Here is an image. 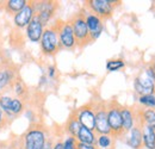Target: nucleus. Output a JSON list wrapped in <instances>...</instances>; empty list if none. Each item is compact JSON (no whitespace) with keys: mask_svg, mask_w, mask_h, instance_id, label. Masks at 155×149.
Listing matches in <instances>:
<instances>
[{"mask_svg":"<svg viewBox=\"0 0 155 149\" xmlns=\"http://www.w3.org/2000/svg\"><path fill=\"white\" fill-rule=\"evenodd\" d=\"M50 137L48 128L42 123H32L19 136L21 149H41Z\"/></svg>","mask_w":155,"mask_h":149,"instance_id":"nucleus-1","label":"nucleus"},{"mask_svg":"<svg viewBox=\"0 0 155 149\" xmlns=\"http://www.w3.org/2000/svg\"><path fill=\"white\" fill-rule=\"evenodd\" d=\"M120 4L122 1L119 0H86L84 2V8L105 22L114 16L116 7Z\"/></svg>","mask_w":155,"mask_h":149,"instance_id":"nucleus-2","label":"nucleus"},{"mask_svg":"<svg viewBox=\"0 0 155 149\" xmlns=\"http://www.w3.org/2000/svg\"><path fill=\"white\" fill-rule=\"evenodd\" d=\"M68 20L71 22V25L73 28V32H74L75 41H77V48L84 49L90 43H92L91 38H90V32L87 29V24L85 20V15H84L82 8L79 12L74 13Z\"/></svg>","mask_w":155,"mask_h":149,"instance_id":"nucleus-3","label":"nucleus"},{"mask_svg":"<svg viewBox=\"0 0 155 149\" xmlns=\"http://www.w3.org/2000/svg\"><path fill=\"white\" fill-rule=\"evenodd\" d=\"M120 108H122V105L117 101L116 99L106 101L107 123H109V127H110L111 136L114 138H120V137H124V135H125L124 129H123Z\"/></svg>","mask_w":155,"mask_h":149,"instance_id":"nucleus-4","label":"nucleus"},{"mask_svg":"<svg viewBox=\"0 0 155 149\" xmlns=\"http://www.w3.org/2000/svg\"><path fill=\"white\" fill-rule=\"evenodd\" d=\"M41 51L44 56H55L61 50L60 39H58V29L54 23H51L49 26L44 28L43 35L39 41Z\"/></svg>","mask_w":155,"mask_h":149,"instance_id":"nucleus-5","label":"nucleus"},{"mask_svg":"<svg viewBox=\"0 0 155 149\" xmlns=\"http://www.w3.org/2000/svg\"><path fill=\"white\" fill-rule=\"evenodd\" d=\"M19 67L18 65L2 60L0 62V94L12 91L13 85L19 78Z\"/></svg>","mask_w":155,"mask_h":149,"instance_id":"nucleus-6","label":"nucleus"},{"mask_svg":"<svg viewBox=\"0 0 155 149\" xmlns=\"http://www.w3.org/2000/svg\"><path fill=\"white\" fill-rule=\"evenodd\" d=\"M0 109L7 116V118L13 122L25 111V103L17 97H12L6 93L0 94Z\"/></svg>","mask_w":155,"mask_h":149,"instance_id":"nucleus-7","label":"nucleus"},{"mask_svg":"<svg viewBox=\"0 0 155 149\" xmlns=\"http://www.w3.org/2000/svg\"><path fill=\"white\" fill-rule=\"evenodd\" d=\"M56 29H58V39H60V45L61 49L73 51L77 49V41L73 32V28L71 25L69 20H62V19H56L54 22Z\"/></svg>","mask_w":155,"mask_h":149,"instance_id":"nucleus-8","label":"nucleus"},{"mask_svg":"<svg viewBox=\"0 0 155 149\" xmlns=\"http://www.w3.org/2000/svg\"><path fill=\"white\" fill-rule=\"evenodd\" d=\"M60 4L53 0H39L35 1V16L39 19L44 28L51 24V20L55 18Z\"/></svg>","mask_w":155,"mask_h":149,"instance_id":"nucleus-9","label":"nucleus"},{"mask_svg":"<svg viewBox=\"0 0 155 149\" xmlns=\"http://www.w3.org/2000/svg\"><path fill=\"white\" fill-rule=\"evenodd\" d=\"M94 132L97 135H111L107 123L106 101L94 100Z\"/></svg>","mask_w":155,"mask_h":149,"instance_id":"nucleus-10","label":"nucleus"},{"mask_svg":"<svg viewBox=\"0 0 155 149\" xmlns=\"http://www.w3.org/2000/svg\"><path fill=\"white\" fill-rule=\"evenodd\" d=\"M73 112L81 127L94 131V100L81 105Z\"/></svg>","mask_w":155,"mask_h":149,"instance_id":"nucleus-11","label":"nucleus"},{"mask_svg":"<svg viewBox=\"0 0 155 149\" xmlns=\"http://www.w3.org/2000/svg\"><path fill=\"white\" fill-rule=\"evenodd\" d=\"M134 92L137 97L155 94V82L144 73L143 69H141L134 79Z\"/></svg>","mask_w":155,"mask_h":149,"instance_id":"nucleus-12","label":"nucleus"},{"mask_svg":"<svg viewBox=\"0 0 155 149\" xmlns=\"http://www.w3.org/2000/svg\"><path fill=\"white\" fill-rule=\"evenodd\" d=\"M84 10V15H85V20H86V24H87V29H88V32H90V38H91V42H96L98 38L100 37V35L103 34L104 31V20L97 17L96 15L88 12L87 10Z\"/></svg>","mask_w":155,"mask_h":149,"instance_id":"nucleus-13","label":"nucleus"},{"mask_svg":"<svg viewBox=\"0 0 155 149\" xmlns=\"http://www.w3.org/2000/svg\"><path fill=\"white\" fill-rule=\"evenodd\" d=\"M35 17V0H29L26 6L13 16V25L17 29H25L31 19Z\"/></svg>","mask_w":155,"mask_h":149,"instance_id":"nucleus-14","label":"nucleus"},{"mask_svg":"<svg viewBox=\"0 0 155 149\" xmlns=\"http://www.w3.org/2000/svg\"><path fill=\"white\" fill-rule=\"evenodd\" d=\"M137 113H138V108H136V106H123L122 105L120 114H122V121H123V129H124L125 134L131 130L136 124Z\"/></svg>","mask_w":155,"mask_h":149,"instance_id":"nucleus-15","label":"nucleus"},{"mask_svg":"<svg viewBox=\"0 0 155 149\" xmlns=\"http://www.w3.org/2000/svg\"><path fill=\"white\" fill-rule=\"evenodd\" d=\"M43 30H44V26L42 25L39 19L35 16L25 28V36L31 43H39L43 35Z\"/></svg>","mask_w":155,"mask_h":149,"instance_id":"nucleus-16","label":"nucleus"},{"mask_svg":"<svg viewBox=\"0 0 155 149\" xmlns=\"http://www.w3.org/2000/svg\"><path fill=\"white\" fill-rule=\"evenodd\" d=\"M128 136L125 137V143L127 146H129L133 149H142L143 148V143H142V127L140 124V122L137 121L136 124L134 125V128L129 132H127ZM125 134V135H127Z\"/></svg>","mask_w":155,"mask_h":149,"instance_id":"nucleus-17","label":"nucleus"},{"mask_svg":"<svg viewBox=\"0 0 155 149\" xmlns=\"http://www.w3.org/2000/svg\"><path fill=\"white\" fill-rule=\"evenodd\" d=\"M29 0H5L0 1V10L5 11L8 15H17L20 10H23Z\"/></svg>","mask_w":155,"mask_h":149,"instance_id":"nucleus-18","label":"nucleus"},{"mask_svg":"<svg viewBox=\"0 0 155 149\" xmlns=\"http://www.w3.org/2000/svg\"><path fill=\"white\" fill-rule=\"evenodd\" d=\"M137 121L143 125H147V127L155 129V109L138 108Z\"/></svg>","mask_w":155,"mask_h":149,"instance_id":"nucleus-19","label":"nucleus"},{"mask_svg":"<svg viewBox=\"0 0 155 149\" xmlns=\"http://www.w3.org/2000/svg\"><path fill=\"white\" fill-rule=\"evenodd\" d=\"M78 142L80 143H86V144H96L97 142V134L93 130H90L85 127H80L75 136Z\"/></svg>","mask_w":155,"mask_h":149,"instance_id":"nucleus-20","label":"nucleus"},{"mask_svg":"<svg viewBox=\"0 0 155 149\" xmlns=\"http://www.w3.org/2000/svg\"><path fill=\"white\" fill-rule=\"evenodd\" d=\"M141 124V123H140ZM142 127V143L146 149H155V129L143 125Z\"/></svg>","mask_w":155,"mask_h":149,"instance_id":"nucleus-21","label":"nucleus"},{"mask_svg":"<svg viewBox=\"0 0 155 149\" xmlns=\"http://www.w3.org/2000/svg\"><path fill=\"white\" fill-rule=\"evenodd\" d=\"M80 127H81V125H80V123L78 122L74 112H72L71 116L68 117L67 122L64 123V131H66L67 136H73V137H75L78 131L80 129Z\"/></svg>","mask_w":155,"mask_h":149,"instance_id":"nucleus-22","label":"nucleus"},{"mask_svg":"<svg viewBox=\"0 0 155 149\" xmlns=\"http://www.w3.org/2000/svg\"><path fill=\"white\" fill-rule=\"evenodd\" d=\"M12 91L15 92L16 97H17V98H19L20 100H28V98H29V88H28L26 84L21 80V78H20V76L17 79L16 84L13 85Z\"/></svg>","mask_w":155,"mask_h":149,"instance_id":"nucleus-23","label":"nucleus"},{"mask_svg":"<svg viewBox=\"0 0 155 149\" xmlns=\"http://www.w3.org/2000/svg\"><path fill=\"white\" fill-rule=\"evenodd\" d=\"M105 67L107 72H118L125 68V61L123 58H111L106 61Z\"/></svg>","mask_w":155,"mask_h":149,"instance_id":"nucleus-24","label":"nucleus"},{"mask_svg":"<svg viewBox=\"0 0 155 149\" xmlns=\"http://www.w3.org/2000/svg\"><path fill=\"white\" fill-rule=\"evenodd\" d=\"M114 144V137L111 135H97L96 146L99 149H109Z\"/></svg>","mask_w":155,"mask_h":149,"instance_id":"nucleus-25","label":"nucleus"},{"mask_svg":"<svg viewBox=\"0 0 155 149\" xmlns=\"http://www.w3.org/2000/svg\"><path fill=\"white\" fill-rule=\"evenodd\" d=\"M138 104L144 109H155V94H146L137 97Z\"/></svg>","mask_w":155,"mask_h":149,"instance_id":"nucleus-26","label":"nucleus"},{"mask_svg":"<svg viewBox=\"0 0 155 149\" xmlns=\"http://www.w3.org/2000/svg\"><path fill=\"white\" fill-rule=\"evenodd\" d=\"M63 143V148L64 149H78V141L75 137L73 136H66V138L62 141Z\"/></svg>","mask_w":155,"mask_h":149,"instance_id":"nucleus-27","label":"nucleus"},{"mask_svg":"<svg viewBox=\"0 0 155 149\" xmlns=\"http://www.w3.org/2000/svg\"><path fill=\"white\" fill-rule=\"evenodd\" d=\"M6 149H21L19 136H11L8 141H6Z\"/></svg>","mask_w":155,"mask_h":149,"instance_id":"nucleus-28","label":"nucleus"},{"mask_svg":"<svg viewBox=\"0 0 155 149\" xmlns=\"http://www.w3.org/2000/svg\"><path fill=\"white\" fill-rule=\"evenodd\" d=\"M11 121L7 118V116L2 112V110L0 109V130H2V129H6L7 127H10L11 125Z\"/></svg>","mask_w":155,"mask_h":149,"instance_id":"nucleus-29","label":"nucleus"},{"mask_svg":"<svg viewBox=\"0 0 155 149\" xmlns=\"http://www.w3.org/2000/svg\"><path fill=\"white\" fill-rule=\"evenodd\" d=\"M143 71H144V73L148 75L153 81L155 82V69L150 66V63L149 65H147L144 68H143Z\"/></svg>","mask_w":155,"mask_h":149,"instance_id":"nucleus-30","label":"nucleus"},{"mask_svg":"<svg viewBox=\"0 0 155 149\" xmlns=\"http://www.w3.org/2000/svg\"><path fill=\"white\" fill-rule=\"evenodd\" d=\"M56 72H58L56 67H55L54 65H50V66L48 67V78H49V79H54L55 75H56Z\"/></svg>","mask_w":155,"mask_h":149,"instance_id":"nucleus-31","label":"nucleus"},{"mask_svg":"<svg viewBox=\"0 0 155 149\" xmlns=\"http://www.w3.org/2000/svg\"><path fill=\"white\" fill-rule=\"evenodd\" d=\"M77 148L78 149H99L96 144H86V143H80V142H78Z\"/></svg>","mask_w":155,"mask_h":149,"instance_id":"nucleus-32","label":"nucleus"},{"mask_svg":"<svg viewBox=\"0 0 155 149\" xmlns=\"http://www.w3.org/2000/svg\"><path fill=\"white\" fill-rule=\"evenodd\" d=\"M54 143H55V142H54L53 137L50 136V137L47 140V142L43 144V147H42L41 149H53V147H54Z\"/></svg>","mask_w":155,"mask_h":149,"instance_id":"nucleus-33","label":"nucleus"},{"mask_svg":"<svg viewBox=\"0 0 155 149\" xmlns=\"http://www.w3.org/2000/svg\"><path fill=\"white\" fill-rule=\"evenodd\" d=\"M53 149H64L63 148V143H62V141H61V140H60V141H56V142L54 143Z\"/></svg>","mask_w":155,"mask_h":149,"instance_id":"nucleus-34","label":"nucleus"},{"mask_svg":"<svg viewBox=\"0 0 155 149\" xmlns=\"http://www.w3.org/2000/svg\"><path fill=\"white\" fill-rule=\"evenodd\" d=\"M0 149H6V142L0 141Z\"/></svg>","mask_w":155,"mask_h":149,"instance_id":"nucleus-35","label":"nucleus"},{"mask_svg":"<svg viewBox=\"0 0 155 149\" xmlns=\"http://www.w3.org/2000/svg\"><path fill=\"white\" fill-rule=\"evenodd\" d=\"M1 54H2V50H1V48H0V62L2 61V60H1Z\"/></svg>","mask_w":155,"mask_h":149,"instance_id":"nucleus-36","label":"nucleus"},{"mask_svg":"<svg viewBox=\"0 0 155 149\" xmlns=\"http://www.w3.org/2000/svg\"><path fill=\"white\" fill-rule=\"evenodd\" d=\"M152 60H153V61H155V54L153 55V58H152Z\"/></svg>","mask_w":155,"mask_h":149,"instance_id":"nucleus-37","label":"nucleus"}]
</instances>
